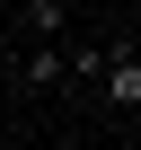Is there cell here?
Masks as SVG:
<instances>
[{"label":"cell","mask_w":141,"mask_h":150,"mask_svg":"<svg viewBox=\"0 0 141 150\" xmlns=\"http://www.w3.org/2000/svg\"><path fill=\"white\" fill-rule=\"evenodd\" d=\"M97 88H106V106L132 124V106H141V62H132V44H106V71H97Z\"/></svg>","instance_id":"1"},{"label":"cell","mask_w":141,"mask_h":150,"mask_svg":"<svg viewBox=\"0 0 141 150\" xmlns=\"http://www.w3.org/2000/svg\"><path fill=\"white\" fill-rule=\"evenodd\" d=\"M18 80L27 88H62V44H27L18 53Z\"/></svg>","instance_id":"2"},{"label":"cell","mask_w":141,"mask_h":150,"mask_svg":"<svg viewBox=\"0 0 141 150\" xmlns=\"http://www.w3.org/2000/svg\"><path fill=\"white\" fill-rule=\"evenodd\" d=\"M27 35L35 44H62L70 35V0H27Z\"/></svg>","instance_id":"3"},{"label":"cell","mask_w":141,"mask_h":150,"mask_svg":"<svg viewBox=\"0 0 141 150\" xmlns=\"http://www.w3.org/2000/svg\"><path fill=\"white\" fill-rule=\"evenodd\" d=\"M0 150H27V141H18V132H9V141H0Z\"/></svg>","instance_id":"4"},{"label":"cell","mask_w":141,"mask_h":150,"mask_svg":"<svg viewBox=\"0 0 141 150\" xmlns=\"http://www.w3.org/2000/svg\"><path fill=\"white\" fill-rule=\"evenodd\" d=\"M70 9H80V0H70Z\"/></svg>","instance_id":"5"}]
</instances>
